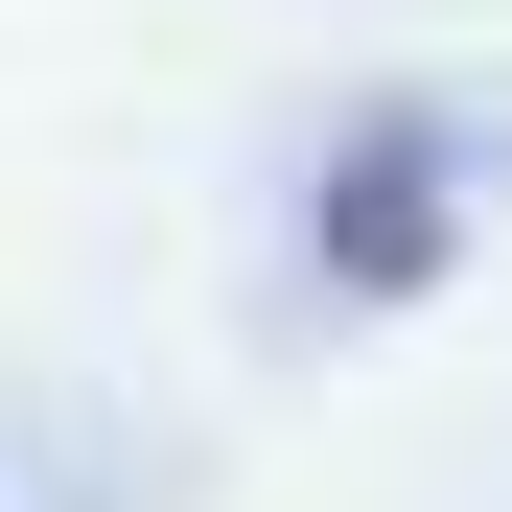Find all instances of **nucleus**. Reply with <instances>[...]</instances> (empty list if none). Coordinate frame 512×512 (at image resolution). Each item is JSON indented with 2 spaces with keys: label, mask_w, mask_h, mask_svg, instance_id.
I'll list each match as a JSON object with an SVG mask.
<instances>
[{
  "label": "nucleus",
  "mask_w": 512,
  "mask_h": 512,
  "mask_svg": "<svg viewBox=\"0 0 512 512\" xmlns=\"http://www.w3.org/2000/svg\"><path fill=\"white\" fill-rule=\"evenodd\" d=\"M443 233H466V140L443 117H373L350 163H326V280H350V303L443 280Z\"/></svg>",
  "instance_id": "obj_1"
}]
</instances>
